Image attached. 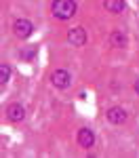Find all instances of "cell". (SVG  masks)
Listing matches in <instances>:
<instances>
[{"label": "cell", "instance_id": "1", "mask_svg": "<svg viewBox=\"0 0 139 158\" xmlns=\"http://www.w3.org/2000/svg\"><path fill=\"white\" fill-rule=\"evenodd\" d=\"M78 11V6H76L74 0H55L53 2V6H51V13H53V17L55 19H59V21H67V19H72Z\"/></svg>", "mask_w": 139, "mask_h": 158}, {"label": "cell", "instance_id": "2", "mask_svg": "<svg viewBox=\"0 0 139 158\" xmlns=\"http://www.w3.org/2000/svg\"><path fill=\"white\" fill-rule=\"evenodd\" d=\"M13 34L21 40H27V38L34 34V23L30 19H15L13 23Z\"/></svg>", "mask_w": 139, "mask_h": 158}, {"label": "cell", "instance_id": "3", "mask_svg": "<svg viewBox=\"0 0 139 158\" xmlns=\"http://www.w3.org/2000/svg\"><path fill=\"white\" fill-rule=\"evenodd\" d=\"M51 82H53L55 89L65 91V89H70V85H72V74L67 72V70H63V68H59V70H55V72H53Z\"/></svg>", "mask_w": 139, "mask_h": 158}, {"label": "cell", "instance_id": "4", "mask_svg": "<svg viewBox=\"0 0 139 158\" xmlns=\"http://www.w3.org/2000/svg\"><path fill=\"white\" fill-rule=\"evenodd\" d=\"M67 42L72 44V47H84V42H87V30L84 27H72L70 32H67Z\"/></svg>", "mask_w": 139, "mask_h": 158}, {"label": "cell", "instance_id": "5", "mask_svg": "<svg viewBox=\"0 0 139 158\" xmlns=\"http://www.w3.org/2000/svg\"><path fill=\"white\" fill-rule=\"evenodd\" d=\"M108 42H110V47L125 49L126 44H129V36H126L122 30H112V32H110V36H108Z\"/></svg>", "mask_w": 139, "mask_h": 158}, {"label": "cell", "instance_id": "6", "mask_svg": "<svg viewBox=\"0 0 139 158\" xmlns=\"http://www.w3.org/2000/svg\"><path fill=\"white\" fill-rule=\"evenodd\" d=\"M108 120L112 122V124H125L126 122V118H129V114H126L122 108H118V106H114V108H110L108 110Z\"/></svg>", "mask_w": 139, "mask_h": 158}, {"label": "cell", "instance_id": "7", "mask_svg": "<svg viewBox=\"0 0 139 158\" xmlns=\"http://www.w3.org/2000/svg\"><path fill=\"white\" fill-rule=\"evenodd\" d=\"M6 118L11 122H21L25 118V108L21 103H11V106L6 108Z\"/></svg>", "mask_w": 139, "mask_h": 158}, {"label": "cell", "instance_id": "8", "mask_svg": "<svg viewBox=\"0 0 139 158\" xmlns=\"http://www.w3.org/2000/svg\"><path fill=\"white\" fill-rule=\"evenodd\" d=\"M76 139H78V143H80V148H93L95 146V133H93V131H91V129H80V131H78V137H76Z\"/></svg>", "mask_w": 139, "mask_h": 158}, {"label": "cell", "instance_id": "9", "mask_svg": "<svg viewBox=\"0 0 139 158\" xmlns=\"http://www.w3.org/2000/svg\"><path fill=\"white\" fill-rule=\"evenodd\" d=\"M103 9H105L108 13L120 15V13H125L126 2H125V0H103Z\"/></svg>", "mask_w": 139, "mask_h": 158}, {"label": "cell", "instance_id": "10", "mask_svg": "<svg viewBox=\"0 0 139 158\" xmlns=\"http://www.w3.org/2000/svg\"><path fill=\"white\" fill-rule=\"evenodd\" d=\"M9 80H11V68H9L6 63H0V85L6 86Z\"/></svg>", "mask_w": 139, "mask_h": 158}, {"label": "cell", "instance_id": "11", "mask_svg": "<svg viewBox=\"0 0 139 158\" xmlns=\"http://www.w3.org/2000/svg\"><path fill=\"white\" fill-rule=\"evenodd\" d=\"M135 93H137V95H139V78H137V80H135Z\"/></svg>", "mask_w": 139, "mask_h": 158}]
</instances>
